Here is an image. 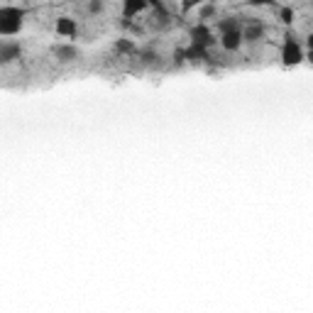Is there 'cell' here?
Returning a JSON list of instances; mask_svg holds the SVG:
<instances>
[{"mask_svg":"<svg viewBox=\"0 0 313 313\" xmlns=\"http://www.w3.org/2000/svg\"><path fill=\"white\" fill-rule=\"evenodd\" d=\"M23 23V12L15 10V8H3L0 10V32L3 34H12L20 30Z\"/></svg>","mask_w":313,"mask_h":313,"instance_id":"cell-1","label":"cell"},{"mask_svg":"<svg viewBox=\"0 0 313 313\" xmlns=\"http://www.w3.org/2000/svg\"><path fill=\"white\" fill-rule=\"evenodd\" d=\"M284 61L286 64H296V61H301V49H299V44L294 42V39H289L286 44H284Z\"/></svg>","mask_w":313,"mask_h":313,"instance_id":"cell-2","label":"cell"},{"mask_svg":"<svg viewBox=\"0 0 313 313\" xmlns=\"http://www.w3.org/2000/svg\"><path fill=\"white\" fill-rule=\"evenodd\" d=\"M20 56V47L17 44H0V61H12Z\"/></svg>","mask_w":313,"mask_h":313,"instance_id":"cell-3","label":"cell"},{"mask_svg":"<svg viewBox=\"0 0 313 313\" xmlns=\"http://www.w3.org/2000/svg\"><path fill=\"white\" fill-rule=\"evenodd\" d=\"M56 30H59V34H74L76 32V25L71 23L69 17H61V20L56 23Z\"/></svg>","mask_w":313,"mask_h":313,"instance_id":"cell-4","label":"cell"}]
</instances>
